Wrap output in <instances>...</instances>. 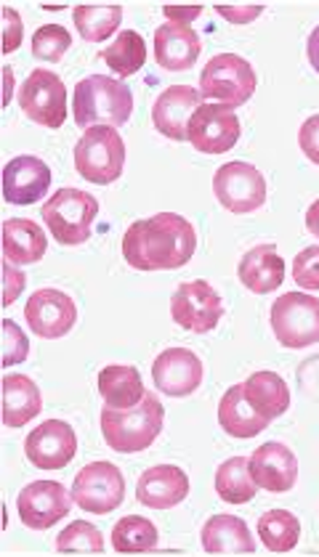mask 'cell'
Wrapping results in <instances>:
<instances>
[{"instance_id":"obj_1","label":"cell","mask_w":319,"mask_h":557,"mask_svg":"<svg viewBox=\"0 0 319 557\" xmlns=\"http://www.w3.org/2000/svg\"><path fill=\"white\" fill-rule=\"evenodd\" d=\"M197 250V232L184 215L158 213L131 223L123 236V258L136 271L182 269Z\"/></svg>"},{"instance_id":"obj_2","label":"cell","mask_w":319,"mask_h":557,"mask_svg":"<svg viewBox=\"0 0 319 557\" xmlns=\"http://www.w3.org/2000/svg\"><path fill=\"white\" fill-rule=\"evenodd\" d=\"M72 114H75V123L86 131L96 125L120 128L134 114V90L118 77L91 75L75 86Z\"/></svg>"},{"instance_id":"obj_3","label":"cell","mask_w":319,"mask_h":557,"mask_svg":"<svg viewBox=\"0 0 319 557\" xmlns=\"http://www.w3.org/2000/svg\"><path fill=\"white\" fill-rule=\"evenodd\" d=\"M165 409L155 393H147L142 404L131 409L105 407L101 411V435L107 446L118 454H136L149 449L162 433Z\"/></svg>"},{"instance_id":"obj_4","label":"cell","mask_w":319,"mask_h":557,"mask_svg":"<svg viewBox=\"0 0 319 557\" xmlns=\"http://www.w3.org/2000/svg\"><path fill=\"white\" fill-rule=\"evenodd\" d=\"M40 215L59 245H86L91 239L96 215H99V202L91 194L68 186L46 199Z\"/></svg>"},{"instance_id":"obj_5","label":"cell","mask_w":319,"mask_h":557,"mask_svg":"<svg viewBox=\"0 0 319 557\" xmlns=\"http://www.w3.org/2000/svg\"><path fill=\"white\" fill-rule=\"evenodd\" d=\"M77 173L96 186H110L123 175L125 141L110 125L88 128L75 144Z\"/></svg>"},{"instance_id":"obj_6","label":"cell","mask_w":319,"mask_h":557,"mask_svg":"<svg viewBox=\"0 0 319 557\" xmlns=\"http://www.w3.org/2000/svg\"><path fill=\"white\" fill-rule=\"evenodd\" d=\"M256 70L237 53H219L206 64L200 75V96L229 107L248 104L256 94Z\"/></svg>"},{"instance_id":"obj_7","label":"cell","mask_w":319,"mask_h":557,"mask_svg":"<svg viewBox=\"0 0 319 557\" xmlns=\"http://www.w3.org/2000/svg\"><path fill=\"white\" fill-rule=\"evenodd\" d=\"M272 332L282 348H309L319 343V300L315 295L285 293L272 302Z\"/></svg>"},{"instance_id":"obj_8","label":"cell","mask_w":319,"mask_h":557,"mask_svg":"<svg viewBox=\"0 0 319 557\" xmlns=\"http://www.w3.org/2000/svg\"><path fill=\"white\" fill-rule=\"evenodd\" d=\"M20 107L33 123L59 131L68 120V88L51 70H33L20 88Z\"/></svg>"},{"instance_id":"obj_9","label":"cell","mask_w":319,"mask_h":557,"mask_svg":"<svg viewBox=\"0 0 319 557\" xmlns=\"http://www.w3.org/2000/svg\"><path fill=\"white\" fill-rule=\"evenodd\" d=\"M213 194L229 213L248 215L267 202V181L250 162H226L213 175Z\"/></svg>"},{"instance_id":"obj_10","label":"cell","mask_w":319,"mask_h":557,"mask_svg":"<svg viewBox=\"0 0 319 557\" xmlns=\"http://www.w3.org/2000/svg\"><path fill=\"white\" fill-rule=\"evenodd\" d=\"M72 499L94 515L114 512L125 499V478L112 462L86 465L72 481Z\"/></svg>"},{"instance_id":"obj_11","label":"cell","mask_w":319,"mask_h":557,"mask_svg":"<svg viewBox=\"0 0 319 557\" xmlns=\"http://www.w3.org/2000/svg\"><path fill=\"white\" fill-rule=\"evenodd\" d=\"M221 317H224V300L208 282L192 278V282L179 284L176 295L171 300V319L182 330L206 335V332L216 330Z\"/></svg>"},{"instance_id":"obj_12","label":"cell","mask_w":319,"mask_h":557,"mask_svg":"<svg viewBox=\"0 0 319 557\" xmlns=\"http://www.w3.org/2000/svg\"><path fill=\"white\" fill-rule=\"evenodd\" d=\"M240 133L243 131H240V117L234 107L208 101L192 114L189 125H186V141L203 154H224L240 141Z\"/></svg>"},{"instance_id":"obj_13","label":"cell","mask_w":319,"mask_h":557,"mask_svg":"<svg viewBox=\"0 0 319 557\" xmlns=\"http://www.w3.org/2000/svg\"><path fill=\"white\" fill-rule=\"evenodd\" d=\"M72 492L59 481H35L16 496V510L22 523L33 531H48L64 520L72 510Z\"/></svg>"},{"instance_id":"obj_14","label":"cell","mask_w":319,"mask_h":557,"mask_svg":"<svg viewBox=\"0 0 319 557\" xmlns=\"http://www.w3.org/2000/svg\"><path fill=\"white\" fill-rule=\"evenodd\" d=\"M24 322L38 337L59 341V337L70 335L75 326L77 306L62 289H38L29 295L27 306H24Z\"/></svg>"},{"instance_id":"obj_15","label":"cell","mask_w":319,"mask_h":557,"mask_svg":"<svg viewBox=\"0 0 319 557\" xmlns=\"http://www.w3.org/2000/svg\"><path fill=\"white\" fill-rule=\"evenodd\" d=\"M24 454L40 470H64L77 454V435L64 420H46L24 441Z\"/></svg>"},{"instance_id":"obj_16","label":"cell","mask_w":319,"mask_h":557,"mask_svg":"<svg viewBox=\"0 0 319 557\" xmlns=\"http://www.w3.org/2000/svg\"><path fill=\"white\" fill-rule=\"evenodd\" d=\"M203 374H206V369H203L200 356L189 348L162 350L152 364L155 385L171 398L192 396L203 385Z\"/></svg>"},{"instance_id":"obj_17","label":"cell","mask_w":319,"mask_h":557,"mask_svg":"<svg viewBox=\"0 0 319 557\" xmlns=\"http://www.w3.org/2000/svg\"><path fill=\"white\" fill-rule=\"evenodd\" d=\"M250 475L261 492L287 494L298 481V459L280 441L258 446L250 457Z\"/></svg>"},{"instance_id":"obj_18","label":"cell","mask_w":319,"mask_h":557,"mask_svg":"<svg viewBox=\"0 0 319 557\" xmlns=\"http://www.w3.org/2000/svg\"><path fill=\"white\" fill-rule=\"evenodd\" d=\"M51 189V168L40 157H14L3 168V197L9 205H33Z\"/></svg>"},{"instance_id":"obj_19","label":"cell","mask_w":319,"mask_h":557,"mask_svg":"<svg viewBox=\"0 0 319 557\" xmlns=\"http://www.w3.org/2000/svg\"><path fill=\"white\" fill-rule=\"evenodd\" d=\"M189 496V478L179 465H155L136 483V499L149 510H171Z\"/></svg>"},{"instance_id":"obj_20","label":"cell","mask_w":319,"mask_h":557,"mask_svg":"<svg viewBox=\"0 0 319 557\" xmlns=\"http://www.w3.org/2000/svg\"><path fill=\"white\" fill-rule=\"evenodd\" d=\"M203 104L200 90L192 86H171L158 96L152 107V123L171 141H186V125Z\"/></svg>"},{"instance_id":"obj_21","label":"cell","mask_w":319,"mask_h":557,"mask_svg":"<svg viewBox=\"0 0 319 557\" xmlns=\"http://www.w3.org/2000/svg\"><path fill=\"white\" fill-rule=\"evenodd\" d=\"M203 44L200 35L186 24H160L155 33V59L165 72H184L197 64Z\"/></svg>"},{"instance_id":"obj_22","label":"cell","mask_w":319,"mask_h":557,"mask_svg":"<svg viewBox=\"0 0 319 557\" xmlns=\"http://www.w3.org/2000/svg\"><path fill=\"white\" fill-rule=\"evenodd\" d=\"M237 276L250 293L269 295L285 282V260L274 245H258L240 260Z\"/></svg>"},{"instance_id":"obj_23","label":"cell","mask_w":319,"mask_h":557,"mask_svg":"<svg viewBox=\"0 0 319 557\" xmlns=\"http://www.w3.org/2000/svg\"><path fill=\"white\" fill-rule=\"evenodd\" d=\"M48 239L44 228L29 218L3 221V260L11 265H33L44 260Z\"/></svg>"},{"instance_id":"obj_24","label":"cell","mask_w":319,"mask_h":557,"mask_svg":"<svg viewBox=\"0 0 319 557\" xmlns=\"http://www.w3.org/2000/svg\"><path fill=\"white\" fill-rule=\"evenodd\" d=\"M219 425L232 438H256L269 428L267 417L258 414L245 398L243 383L232 385L219 401Z\"/></svg>"},{"instance_id":"obj_25","label":"cell","mask_w":319,"mask_h":557,"mask_svg":"<svg viewBox=\"0 0 319 557\" xmlns=\"http://www.w3.org/2000/svg\"><path fill=\"white\" fill-rule=\"evenodd\" d=\"M203 549L210 555H237L253 553L256 542H253L248 523L243 518H237V515H213L203 525Z\"/></svg>"},{"instance_id":"obj_26","label":"cell","mask_w":319,"mask_h":557,"mask_svg":"<svg viewBox=\"0 0 319 557\" xmlns=\"http://www.w3.org/2000/svg\"><path fill=\"white\" fill-rule=\"evenodd\" d=\"M44 409V396L38 385L24 374H5L3 377V425L24 428Z\"/></svg>"},{"instance_id":"obj_27","label":"cell","mask_w":319,"mask_h":557,"mask_svg":"<svg viewBox=\"0 0 319 557\" xmlns=\"http://www.w3.org/2000/svg\"><path fill=\"white\" fill-rule=\"evenodd\" d=\"M245 398L269 422L291 409V387L277 372H253L243 383Z\"/></svg>"},{"instance_id":"obj_28","label":"cell","mask_w":319,"mask_h":557,"mask_svg":"<svg viewBox=\"0 0 319 557\" xmlns=\"http://www.w3.org/2000/svg\"><path fill=\"white\" fill-rule=\"evenodd\" d=\"M99 396L105 398L107 407L131 409L144 401L147 387L142 383V374L136 367L112 364L99 372Z\"/></svg>"},{"instance_id":"obj_29","label":"cell","mask_w":319,"mask_h":557,"mask_svg":"<svg viewBox=\"0 0 319 557\" xmlns=\"http://www.w3.org/2000/svg\"><path fill=\"white\" fill-rule=\"evenodd\" d=\"M256 481L250 475V459L248 457H232L219 465L216 470V494L226 502V505H245L256 496Z\"/></svg>"},{"instance_id":"obj_30","label":"cell","mask_w":319,"mask_h":557,"mask_svg":"<svg viewBox=\"0 0 319 557\" xmlns=\"http://www.w3.org/2000/svg\"><path fill=\"white\" fill-rule=\"evenodd\" d=\"M158 525L149 518H142V515H125V518H120L112 529L114 553H152V549H158Z\"/></svg>"},{"instance_id":"obj_31","label":"cell","mask_w":319,"mask_h":557,"mask_svg":"<svg viewBox=\"0 0 319 557\" xmlns=\"http://www.w3.org/2000/svg\"><path fill=\"white\" fill-rule=\"evenodd\" d=\"M101 59H105L107 66H110L118 77H131L142 70L144 62H147V44H144V38L136 29H123V33L101 51Z\"/></svg>"},{"instance_id":"obj_32","label":"cell","mask_w":319,"mask_h":557,"mask_svg":"<svg viewBox=\"0 0 319 557\" xmlns=\"http://www.w3.org/2000/svg\"><path fill=\"white\" fill-rule=\"evenodd\" d=\"M258 536L269 553H293L300 542V523L287 510H267L258 518Z\"/></svg>"},{"instance_id":"obj_33","label":"cell","mask_w":319,"mask_h":557,"mask_svg":"<svg viewBox=\"0 0 319 557\" xmlns=\"http://www.w3.org/2000/svg\"><path fill=\"white\" fill-rule=\"evenodd\" d=\"M72 16H75V27L83 40L105 44L110 35L118 33L120 22H123V9L120 5H77Z\"/></svg>"},{"instance_id":"obj_34","label":"cell","mask_w":319,"mask_h":557,"mask_svg":"<svg viewBox=\"0 0 319 557\" xmlns=\"http://www.w3.org/2000/svg\"><path fill=\"white\" fill-rule=\"evenodd\" d=\"M57 549L59 553H101L105 539H101V531L94 523L75 520L57 536Z\"/></svg>"},{"instance_id":"obj_35","label":"cell","mask_w":319,"mask_h":557,"mask_svg":"<svg viewBox=\"0 0 319 557\" xmlns=\"http://www.w3.org/2000/svg\"><path fill=\"white\" fill-rule=\"evenodd\" d=\"M72 35L62 24H44L38 33L33 35V57L38 62H59L64 53L70 51Z\"/></svg>"},{"instance_id":"obj_36","label":"cell","mask_w":319,"mask_h":557,"mask_svg":"<svg viewBox=\"0 0 319 557\" xmlns=\"http://www.w3.org/2000/svg\"><path fill=\"white\" fill-rule=\"evenodd\" d=\"M29 356V341L14 319H3V367L22 364Z\"/></svg>"},{"instance_id":"obj_37","label":"cell","mask_w":319,"mask_h":557,"mask_svg":"<svg viewBox=\"0 0 319 557\" xmlns=\"http://www.w3.org/2000/svg\"><path fill=\"white\" fill-rule=\"evenodd\" d=\"M293 278H296L298 287L304 289H319V245L306 247L300 250L296 260H293Z\"/></svg>"},{"instance_id":"obj_38","label":"cell","mask_w":319,"mask_h":557,"mask_svg":"<svg viewBox=\"0 0 319 557\" xmlns=\"http://www.w3.org/2000/svg\"><path fill=\"white\" fill-rule=\"evenodd\" d=\"M3 53H14L16 48L22 46V38H24V22H22V14L20 11H14L11 5H5L3 9Z\"/></svg>"},{"instance_id":"obj_39","label":"cell","mask_w":319,"mask_h":557,"mask_svg":"<svg viewBox=\"0 0 319 557\" xmlns=\"http://www.w3.org/2000/svg\"><path fill=\"white\" fill-rule=\"evenodd\" d=\"M298 144L300 151H304L315 165H319V114H311V117L300 125Z\"/></svg>"},{"instance_id":"obj_40","label":"cell","mask_w":319,"mask_h":557,"mask_svg":"<svg viewBox=\"0 0 319 557\" xmlns=\"http://www.w3.org/2000/svg\"><path fill=\"white\" fill-rule=\"evenodd\" d=\"M3 278H5L3 306H14V300L20 298L24 284H27V276H24L22 271H16L11 263H3Z\"/></svg>"},{"instance_id":"obj_41","label":"cell","mask_w":319,"mask_h":557,"mask_svg":"<svg viewBox=\"0 0 319 557\" xmlns=\"http://www.w3.org/2000/svg\"><path fill=\"white\" fill-rule=\"evenodd\" d=\"M219 14L226 16L232 24H248L250 20H256V16L263 14L261 5H234V9H226V5H219Z\"/></svg>"},{"instance_id":"obj_42","label":"cell","mask_w":319,"mask_h":557,"mask_svg":"<svg viewBox=\"0 0 319 557\" xmlns=\"http://www.w3.org/2000/svg\"><path fill=\"white\" fill-rule=\"evenodd\" d=\"M162 14H165L168 22H173V24H189L195 16L203 14V9L200 5H195V9H176V5H165V9H162Z\"/></svg>"},{"instance_id":"obj_43","label":"cell","mask_w":319,"mask_h":557,"mask_svg":"<svg viewBox=\"0 0 319 557\" xmlns=\"http://www.w3.org/2000/svg\"><path fill=\"white\" fill-rule=\"evenodd\" d=\"M306 53H309V62L315 66V72L319 75V27H315V33L309 35V44H306Z\"/></svg>"},{"instance_id":"obj_44","label":"cell","mask_w":319,"mask_h":557,"mask_svg":"<svg viewBox=\"0 0 319 557\" xmlns=\"http://www.w3.org/2000/svg\"><path fill=\"white\" fill-rule=\"evenodd\" d=\"M306 228H309V232L319 239V199L317 202H311V208L306 210Z\"/></svg>"},{"instance_id":"obj_45","label":"cell","mask_w":319,"mask_h":557,"mask_svg":"<svg viewBox=\"0 0 319 557\" xmlns=\"http://www.w3.org/2000/svg\"><path fill=\"white\" fill-rule=\"evenodd\" d=\"M5 83H9V94H5V104H9V99H11V70H5Z\"/></svg>"}]
</instances>
